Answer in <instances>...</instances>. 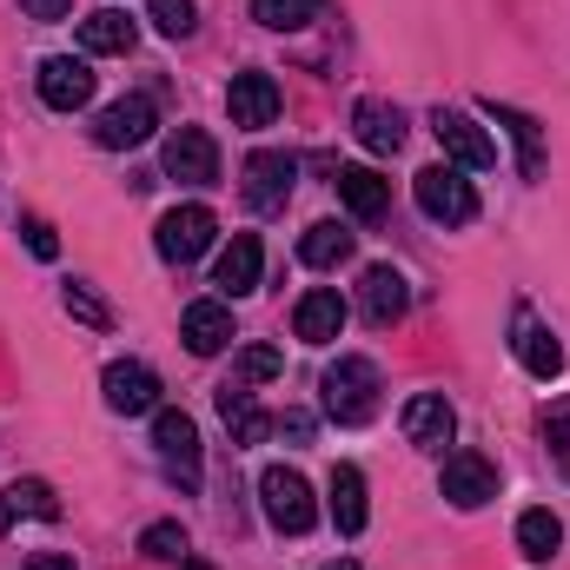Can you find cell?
<instances>
[{"mask_svg":"<svg viewBox=\"0 0 570 570\" xmlns=\"http://www.w3.org/2000/svg\"><path fill=\"white\" fill-rule=\"evenodd\" d=\"M20 233H27V253L33 259H60V233L47 219H20Z\"/></svg>","mask_w":570,"mask_h":570,"instance_id":"obj_34","label":"cell"},{"mask_svg":"<svg viewBox=\"0 0 570 570\" xmlns=\"http://www.w3.org/2000/svg\"><path fill=\"white\" fill-rule=\"evenodd\" d=\"M405 305H412V285H405L399 266H372V273L358 279V312H365L372 325H399Z\"/></svg>","mask_w":570,"mask_h":570,"instance_id":"obj_18","label":"cell"},{"mask_svg":"<svg viewBox=\"0 0 570 570\" xmlns=\"http://www.w3.org/2000/svg\"><path fill=\"white\" fill-rule=\"evenodd\" d=\"M134 33H140V27H134L120 7H94V13L80 20V47H87V53H134Z\"/></svg>","mask_w":570,"mask_h":570,"instance_id":"obj_25","label":"cell"},{"mask_svg":"<svg viewBox=\"0 0 570 570\" xmlns=\"http://www.w3.org/2000/svg\"><path fill=\"white\" fill-rule=\"evenodd\" d=\"M292 179H298V159L266 146V153H253V159H246L239 193H246V206H253V213H279L285 199H292Z\"/></svg>","mask_w":570,"mask_h":570,"instance_id":"obj_8","label":"cell"},{"mask_svg":"<svg viewBox=\"0 0 570 570\" xmlns=\"http://www.w3.org/2000/svg\"><path fill=\"white\" fill-rule=\"evenodd\" d=\"M219 419H226V431H233V444H259V438L273 431V419L253 405V392H246V385H233V379L219 385Z\"/></svg>","mask_w":570,"mask_h":570,"instance_id":"obj_26","label":"cell"},{"mask_svg":"<svg viewBox=\"0 0 570 570\" xmlns=\"http://www.w3.org/2000/svg\"><path fill=\"white\" fill-rule=\"evenodd\" d=\"M33 87H40V100H47L53 114H80V107L94 100V73H87V60H73V53H53V60H40Z\"/></svg>","mask_w":570,"mask_h":570,"instance_id":"obj_12","label":"cell"},{"mask_svg":"<svg viewBox=\"0 0 570 570\" xmlns=\"http://www.w3.org/2000/svg\"><path fill=\"white\" fill-rule=\"evenodd\" d=\"M67 7H73V0H20L27 20H67Z\"/></svg>","mask_w":570,"mask_h":570,"instance_id":"obj_35","label":"cell"},{"mask_svg":"<svg viewBox=\"0 0 570 570\" xmlns=\"http://www.w3.org/2000/svg\"><path fill=\"white\" fill-rule=\"evenodd\" d=\"M325 491H332V504H325V511H332L338 538H358V531H365V518H372V504H365V471H358V464H338Z\"/></svg>","mask_w":570,"mask_h":570,"instance_id":"obj_21","label":"cell"},{"mask_svg":"<svg viewBox=\"0 0 570 570\" xmlns=\"http://www.w3.org/2000/svg\"><path fill=\"white\" fill-rule=\"evenodd\" d=\"M438 491H444L458 511H478V504H491V498H498V464H491V458H478V451H451V458H444V471H438Z\"/></svg>","mask_w":570,"mask_h":570,"instance_id":"obj_10","label":"cell"},{"mask_svg":"<svg viewBox=\"0 0 570 570\" xmlns=\"http://www.w3.org/2000/svg\"><path fill=\"white\" fill-rule=\"evenodd\" d=\"M100 385H107V405H114L120 419L159 412V379H153V365H140V358H114Z\"/></svg>","mask_w":570,"mask_h":570,"instance_id":"obj_15","label":"cell"},{"mask_svg":"<svg viewBox=\"0 0 570 570\" xmlns=\"http://www.w3.org/2000/svg\"><path fill=\"white\" fill-rule=\"evenodd\" d=\"M279 80L273 73H259V67H246V73H233V87H226V114H233V127H246V134H259V127H273L279 120Z\"/></svg>","mask_w":570,"mask_h":570,"instance_id":"obj_11","label":"cell"},{"mask_svg":"<svg viewBox=\"0 0 570 570\" xmlns=\"http://www.w3.org/2000/svg\"><path fill=\"white\" fill-rule=\"evenodd\" d=\"M67 312H73V318H80V325H94V332H107V325H114V312H107V305H100V298H94V285H67Z\"/></svg>","mask_w":570,"mask_h":570,"instance_id":"obj_33","label":"cell"},{"mask_svg":"<svg viewBox=\"0 0 570 570\" xmlns=\"http://www.w3.org/2000/svg\"><path fill=\"white\" fill-rule=\"evenodd\" d=\"M405 438H412L419 451H444V444L458 438V412H451V399H444V392H419V399H405Z\"/></svg>","mask_w":570,"mask_h":570,"instance_id":"obj_17","label":"cell"},{"mask_svg":"<svg viewBox=\"0 0 570 570\" xmlns=\"http://www.w3.org/2000/svg\"><path fill=\"white\" fill-rule=\"evenodd\" d=\"M153 451H159V471L179 484V491H199V425L173 405L153 412Z\"/></svg>","mask_w":570,"mask_h":570,"instance_id":"obj_4","label":"cell"},{"mask_svg":"<svg viewBox=\"0 0 570 570\" xmlns=\"http://www.w3.org/2000/svg\"><path fill=\"white\" fill-rule=\"evenodd\" d=\"M253 20L273 27V33H298L318 20V0H253Z\"/></svg>","mask_w":570,"mask_h":570,"instance_id":"obj_29","label":"cell"},{"mask_svg":"<svg viewBox=\"0 0 570 570\" xmlns=\"http://www.w3.org/2000/svg\"><path fill=\"white\" fill-rule=\"evenodd\" d=\"M259 504H266V524L285 538H305L318 524V504H312V484L292 471V464H266L259 471Z\"/></svg>","mask_w":570,"mask_h":570,"instance_id":"obj_2","label":"cell"},{"mask_svg":"<svg viewBox=\"0 0 570 570\" xmlns=\"http://www.w3.org/2000/svg\"><path fill=\"white\" fill-rule=\"evenodd\" d=\"M279 431L292 438V444H305V438H312V419H305V412H285V419H279Z\"/></svg>","mask_w":570,"mask_h":570,"instance_id":"obj_37","label":"cell"},{"mask_svg":"<svg viewBox=\"0 0 570 570\" xmlns=\"http://www.w3.org/2000/svg\"><path fill=\"white\" fill-rule=\"evenodd\" d=\"M332 186L352 206V219H385V206H392V179H379L372 166H338Z\"/></svg>","mask_w":570,"mask_h":570,"instance_id":"obj_20","label":"cell"},{"mask_svg":"<svg viewBox=\"0 0 570 570\" xmlns=\"http://www.w3.org/2000/svg\"><path fill=\"white\" fill-rule=\"evenodd\" d=\"M345 318H352V312H345V298H338L332 285H312V292L292 305V332H298L305 345H332V338L345 332Z\"/></svg>","mask_w":570,"mask_h":570,"instance_id":"obj_16","label":"cell"},{"mask_svg":"<svg viewBox=\"0 0 570 570\" xmlns=\"http://www.w3.org/2000/svg\"><path fill=\"white\" fill-rule=\"evenodd\" d=\"M558 544H564L558 511H544V504H538V511H524V518H518V551H524L531 564H551V558H558Z\"/></svg>","mask_w":570,"mask_h":570,"instance_id":"obj_27","label":"cell"},{"mask_svg":"<svg viewBox=\"0 0 570 570\" xmlns=\"http://www.w3.org/2000/svg\"><path fill=\"white\" fill-rule=\"evenodd\" d=\"M179 338H186L193 358H219L233 345V305L226 298H193L186 318H179Z\"/></svg>","mask_w":570,"mask_h":570,"instance_id":"obj_14","label":"cell"},{"mask_svg":"<svg viewBox=\"0 0 570 570\" xmlns=\"http://www.w3.org/2000/svg\"><path fill=\"white\" fill-rule=\"evenodd\" d=\"M166 179L179 186H219V146L206 127H173L166 134Z\"/></svg>","mask_w":570,"mask_h":570,"instance_id":"obj_7","label":"cell"},{"mask_svg":"<svg viewBox=\"0 0 570 570\" xmlns=\"http://www.w3.org/2000/svg\"><path fill=\"white\" fill-rule=\"evenodd\" d=\"M20 570H73V558H60V551H33Z\"/></svg>","mask_w":570,"mask_h":570,"instance_id":"obj_38","label":"cell"},{"mask_svg":"<svg viewBox=\"0 0 570 570\" xmlns=\"http://www.w3.org/2000/svg\"><path fill=\"white\" fill-rule=\"evenodd\" d=\"M318 570H358V564L352 558H332V564H318Z\"/></svg>","mask_w":570,"mask_h":570,"instance_id":"obj_39","label":"cell"},{"mask_svg":"<svg viewBox=\"0 0 570 570\" xmlns=\"http://www.w3.org/2000/svg\"><path fill=\"white\" fill-rule=\"evenodd\" d=\"M259 273H266V246H259L253 233H239V239L219 253V266H213V285H219L226 298H246V292H259Z\"/></svg>","mask_w":570,"mask_h":570,"instance_id":"obj_19","label":"cell"},{"mask_svg":"<svg viewBox=\"0 0 570 570\" xmlns=\"http://www.w3.org/2000/svg\"><path fill=\"white\" fill-rule=\"evenodd\" d=\"M511 352L531 379H558L564 372V345L551 338V325L531 312V305H511Z\"/></svg>","mask_w":570,"mask_h":570,"instance_id":"obj_9","label":"cell"},{"mask_svg":"<svg viewBox=\"0 0 570 570\" xmlns=\"http://www.w3.org/2000/svg\"><path fill=\"white\" fill-rule=\"evenodd\" d=\"M146 20H153L166 40H193V33H199V7H193V0H146Z\"/></svg>","mask_w":570,"mask_h":570,"instance_id":"obj_31","label":"cell"},{"mask_svg":"<svg viewBox=\"0 0 570 570\" xmlns=\"http://www.w3.org/2000/svg\"><path fill=\"white\" fill-rule=\"evenodd\" d=\"M544 438H551V444L570 458V412H551V419H544Z\"/></svg>","mask_w":570,"mask_h":570,"instance_id":"obj_36","label":"cell"},{"mask_svg":"<svg viewBox=\"0 0 570 570\" xmlns=\"http://www.w3.org/2000/svg\"><path fill=\"white\" fill-rule=\"evenodd\" d=\"M431 134H438V146H444V159H451V166H464V173L498 166V146H491V134H484L471 114H458V107H438V114H431Z\"/></svg>","mask_w":570,"mask_h":570,"instance_id":"obj_6","label":"cell"},{"mask_svg":"<svg viewBox=\"0 0 570 570\" xmlns=\"http://www.w3.org/2000/svg\"><path fill=\"white\" fill-rule=\"evenodd\" d=\"M153 127H159L153 100H146V94H127V100H114V107L94 120V146H107V153H127V146L153 140Z\"/></svg>","mask_w":570,"mask_h":570,"instance_id":"obj_13","label":"cell"},{"mask_svg":"<svg viewBox=\"0 0 570 570\" xmlns=\"http://www.w3.org/2000/svg\"><path fill=\"white\" fill-rule=\"evenodd\" d=\"M352 127H358L365 153H399V146H405V114H399L392 100H358Z\"/></svg>","mask_w":570,"mask_h":570,"instance_id":"obj_23","label":"cell"},{"mask_svg":"<svg viewBox=\"0 0 570 570\" xmlns=\"http://www.w3.org/2000/svg\"><path fill=\"white\" fill-rule=\"evenodd\" d=\"M352 226H338V219H318V226H305V239H298V259L312 266V273H332V266H345L352 259Z\"/></svg>","mask_w":570,"mask_h":570,"instance_id":"obj_22","label":"cell"},{"mask_svg":"<svg viewBox=\"0 0 570 570\" xmlns=\"http://www.w3.org/2000/svg\"><path fill=\"white\" fill-rule=\"evenodd\" d=\"M484 114L518 140V173H524V179H538V173H544V134H538V120H531V114H518V107H498V100H484Z\"/></svg>","mask_w":570,"mask_h":570,"instance_id":"obj_24","label":"cell"},{"mask_svg":"<svg viewBox=\"0 0 570 570\" xmlns=\"http://www.w3.org/2000/svg\"><path fill=\"white\" fill-rule=\"evenodd\" d=\"M279 345H246L239 358H233V385H266V379H279Z\"/></svg>","mask_w":570,"mask_h":570,"instance_id":"obj_32","label":"cell"},{"mask_svg":"<svg viewBox=\"0 0 570 570\" xmlns=\"http://www.w3.org/2000/svg\"><path fill=\"white\" fill-rule=\"evenodd\" d=\"M0 511H7V518H20V511H27V518H47V524H53V518H60V498H53V484H47V478H20V484H7V491H0Z\"/></svg>","mask_w":570,"mask_h":570,"instance_id":"obj_28","label":"cell"},{"mask_svg":"<svg viewBox=\"0 0 570 570\" xmlns=\"http://www.w3.org/2000/svg\"><path fill=\"white\" fill-rule=\"evenodd\" d=\"M318 405H325L332 425H365V419L379 412V365L358 358V352H345L338 365H325V379H318Z\"/></svg>","mask_w":570,"mask_h":570,"instance_id":"obj_1","label":"cell"},{"mask_svg":"<svg viewBox=\"0 0 570 570\" xmlns=\"http://www.w3.org/2000/svg\"><path fill=\"white\" fill-rule=\"evenodd\" d=\"M412 193H419V213L438 219V226H471L478 219V193H471V179H464V166H425L419 179H412Z\"/></svg>","mask_w":570,"mask_h":570,"instance_id":"obj_3","label":"cell"},{"mask_svg":"<svg viewBox=\"0 0 570 570\" xmlns=\"http://www.w3.org/2000/svg\"><path fill=\"white\" fill-rule=\"evenodd\" d=\"M140 558H146V564H186V531H179L173 518L146 524V531H140Z\"/></svg>","mask_w":570,"mask_h":570,"instance_id":"obj_30","label":"cell"},{"mask_svg":"<svg viewBox=\"0 0 570 570\" xmlns=\"http://www.w3.org/2000/svg\"><path fill=\"white\" fill-rule=\"evenodd\" d=\"M213 239H219V219H213L206 206H173V213H159V226H153V253H159L166 266H193Z\"/></svg>","mask_w":570,"mask_h":570,"instance_id":"obj_5","label":"cell"},{"mask_svg":"<svg viewBox=\"0 0 570 570\" xmlns=\"http://www.w3.org/2000/svg\"><path fill=\"white\" fill-rule=\"evenodd\" d=\"M179 570H213V564H206V558H186V564H179Z\"/></svg>","mask_w":570,"mask_h":570,"instance_id":"obj_40","label":"cell"}]
</instances>
